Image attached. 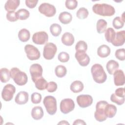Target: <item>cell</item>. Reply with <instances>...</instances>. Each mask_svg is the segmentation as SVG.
I'll return each mask as SVG.
<instances>
[{
    "mask_svg": "<svg viewBox=\"0 0 125 125\" xmlns=\"http://www.w3.org/2000/svg\"><path fill=\"white\" fill-rule=\"evenodd\" d=\"M16 15L18 19L20 20H25L30 15L29 12L25 9H20L16 12Z\"/></svg>",
    "mask_w": 125,
    "mask_h": 125,
    "instance_id": "obj_31",
    "label": "cell"
},
{
    "mask_svg": "<svg viewBox=\"0 0 125 125\" xmlns=\"http://www.w3.org/2000/svg\"><path fill=\"white\" fill-rule=\"evenodd\" d=\"M92 10L96 14L104 17L112 16L115 13L114 7L106 3H96L92 6Z\"/></svg>",
    "mask_w": 125,
    "mask_h": 125,
    "instance_id": "obj_1",
    "label": "cell"
},
{
    "mask_svg": "<svg viewBox=\"0 0 125 125\" xmlns=\"http://www.w3.org/2000/svg\"><path fill=\"white\" fill-rule=\"evenodd\" d=\"M62 30L61 25L57 23H53L50 27V33L54 37H57L60 35L61 33Z\"/></svg>",
    "mask_w": 125,
    "mask_h": 125,
    "instance_id": "obj_32",
    "label": "cell"
},
{
    "mask_svg": "<svg viewBox=\"0 0 125 125\" xmlns=\"http://www.w3.org/2000/svg\"><path fill=\"white\" fill-rule=\"evenodd\" d=\"M34 83L36 87L40 90H43L45 89H46L48 84L46 80L42 77L37 79L35 81Z\"/></svg>",
    "mask_w": 125,
    "mask_h": 125,
    "instance_id": "obj_29",
    "label": "cell"
},
{
    "mask_svg": "<svg viewBox=\"0 0 125 125\" xmlns=\"http://www.w3.org/2000/svg\"><path fill=\"white\" fill-rule=\"evenodd\" d=\"M75 108V104L73 100L69 98L63 99L60 103L61 111L64 114H67L73 110Z\"/></svg>",
    "mask_w": 125,
    "mask_h": 125,
    "instance_id": "obj_10",
    "label": "cell"
},
{
    "mask_svg": "<svg viewBox=\"0 0 125 125\" xmlns=\"http://www.w3.org/2000/svg\"><path fill=\"white\" fill-rule=\"evenodd\" d=\"M125 21L120 17H115L112 21V25L116 29L122 28L124 25Z\"/></svg>",
    "mask_w": 125,
    "mask_h": 125,
    "instance_id": "obj_35",
    "label": "cell"
},
{
    "mask_svg": "<svg viewBox=\"0 0 125 125\" xmlns=\"http://www.w3.org/2000/svg\"><path fill=\"white\" fill-rule=\"evenodd\" d=\"M78 5V1L76 0H66L65 2L66 7L69 10L75 9Z\"/></svg>",
    "mask_w": 125,
    "mask_h": 125,
    "instance_id": "obj_38",
    "label": "cell"
},
{
    "mask_svg": "<svg viewBox=\"0 0 125 125\" xmlns=\"http://www.w3.org/2000/svg\"><path fill=\"white\" fill-rule=\"evenodd\" d=\"M107 25V22L104 19H99L96 24L97 31L99 34H102L105 32Z\"/></svg>",
    "mask_w": 125,
    "mask_h": 125,
    "instance_id": "obj_27",
    "label": "cell"
},
{
    "mask_svg": "<svg viewBox=\"0 0 125 125\" xmlns=\"http://www.w3.org/2000/svg\"><path fill=\"white\" fill-rule=\"evenodd\" d=\"M59 20L62 24H67L71 21L72 20V16L70 13L64 11L60 14L59 16Z\"/></svg>",
    "mask_w": 125,
    "mask_h": 125,
    "instance_id": "obj_24",
    "label": "cell"
},
{
    "mask_svg": "<svg viewBox=\"0 0 125 125\" xmlns=\"http://www.w3.org/2000/svg\"><path fill=\"white\" fill-rule=\"evenodd\" d=\"M0 80L3 83L8 82L10 80V71L6 68H2L0 70Z\"/></svg>",
    "mask_w": 125,
    "mask_h": 125,
    "instance_id": "obj_28",
    "label": "cell"
},
{
    "mask_svg": "<svg viewBox=\"0 0 125 125\" xmlns=\"http://www.w3.org/2000/svg\"><path fill=\"white\" fill-rule=\"evenodd\" d=\"M89 14L88 10L84 7L80 8L76 13L77 17L80 19H86Z\"/></svg>",
    "mask_w": 125,
    "mask_h": 125,
    "instance_id": "obj_36",
    "label": "cell"
},
{
    "mask_svg": "<svg viewBox=\"0 0 125 125\" xmlns=\"http://www.w3.org/2000/svg\"><path fill=\"white\" fill-rule=\"evenodd\" d=\"M29 71L32 80L34 83L37 79L42 77V66L38 63L32 64L30 67Z\"/></svg>",
    "mask_w": 125,
    "mask_h": 125,
    "instance_id": "obj_12",
    "label": "cell"
},
{
    "mask_svg": "<svg viewBox=\"0 0 125 125\" xmlns=\"http://www.w3.org/2000/svg\"><path fill=\"white\" fill-rule=\"evenodd\" d=\"M116 32L112 28H108L105 31L104 37L106 41L108 42H112L115 37Z\"/></svg>",
    "mask_w": 125,
    "mask_h": 125,
    "instance_id": "obj_30",
    "label": "cell"
},
{
    "mask_svg": "<svg viewBox=\"0 0 125 125\" xmlns=\"http://www.w3.org/2000/svg\"><path fill=\"white\" fill-rule=\"evenodd\" d=\"M75 56L79 64L82 66H87L90 62L89 57L85 52H76Z\"/></svg>",
    "mask_w": 125,
    "mask_h": 125,
    "instance_id": "obj_14",
    "label": "cell"
},
{
    "mask_svg": "<svg viewBox=\"0 0 125 125\" xmlns=\"http://www.w3.org/2000/svg\"><path fill=\"white\" fill-rule=\"evenodd\" d=\"M56 75L59 78H62L65 76L67 73L66 67L62 65L57 66L55 70Z\"/></svg>",
    "mask_w": 125,
    "mask_h": 125,
    "instance_id": "obj_33",
    "label": "cell"
},
{
    "mask_svg": "<svg viewBox=\"0 0 125 125\" xmlns=\"http://www.w3.org/2000/svg\"><path fill=\"white\" fill-rule=\"evenodd\" d=\"M25 4L26 6H27L28 8L32 9L34 8L37 5L38 0H25Z\"/></svg>",
    "mask_w": 125,
    "mask_h": 125,
    "instance_id": "obj_44",
    "label": "cell"
},
{
    "mask_svg": "<svg viewBox=\"0 0 125 125\" xmlns=\"http://www.w3.org/2000/svg\"><path fill=\"white\" fill-rule=\"evenodd\" d=\"M43 104L47 112L50 115H54L57 109V101L52 96H45L43 100Z\"/></svg>",
    "mask_w": 125,
    "mask_h": 125,
    "instance_id": "obj_4",
    "label": "cell"
},
{
    "mask_svg": "<svg viewBox=\"0 0 125 125\" xmlns=\"http://www.w3.org/2000/svg\"><path fill=\"white\" fill-rule=\"evenodd\" d=\"M107 104L108 103L105 101H100L96 104L94 117L97 121L102 122L106 120L107 117L104 113V109Z\"/></svg>",
    "mask_w": 125,
    "mask_h": 125,
    "instance_id": "obj_5",
    "label": "cell"
},
{
    "mask_svg": "<svg viewBox=\"0 0 125 125\" xmlns=\"http://www.w3.org/2000/svg\"><path fill=\"white\" fill-rule=\"evenodd\" d=\"M6 19L8 21L11 22H14L18 21V18L16 15V12L15 11L8 12L6 14Z\"/></svg>",
    "mask_w": 125,
    "mask_h": 125,
    "instance_id": "obj_42",
    "label": "cell"
},
{
    "mask_svg": "<svg viewBox=\"0 0 125 125\" xmlns=\"http://www.w3.org/2000/svg\"><path fill=\"white\" fill-rule=\"evenodd\" d=\"M15 92L16 88L13 84H7L3 87L1 92L2 99L5 101H11L13 98Z\"/></svg>",
    "mask_w": 125,
    "mask_h": 125,
    "instance_id": "obj_9",
    "label": "cell"
},
{
    "mask_svg": "<svg viewBox=\"0 0 125 125\" xmlns=\"http://www.w3.org/2000/svg\"><path fill=\"white\" fill-rule=\"evenodd\" d=\"M24 51L27 58L31 61L38 60L41 56L38 49L31 44H26L24 46Z\"/></svg>",
    "mask_w": 125,
    "mask_h": 125,
    "instance_id": "obj_8",
    "label": "cell"
},
{
    "mask_svg": "<svg viewBox=\"0 0 125 125\" xmlns=\"http://www.w3.org/2000/svg\"><path fill=\"white\" fill-rule=\"evenodd\" d=\"M75 49L76 52H85L87 49V43L83 41H80L77 43Z\"/></svg>",
    "mask_w": 125,
    "mask_h": 125,
    "instance_id": "obj_34",
    "label": "cell"
},
{
    "mask_svg": "<svg viewBox=\"0 0 125 125\" xmlns=\"http://www.w3.org/2000/svg\"><path fill=\"white\" fill-rule=\"evenodd\" d=\"M119 67V64L115 60H109L106 63V68L108 73L110 75H113L114 72L116 71Z\"/></svg>",
    "mask_w": 125,
    "mask_h": 125,
    "instance_id": "obj_22",
    "label": "cell"
},
{
    "mask_svg": "<svg viewBox=\"0 0 125 125\" xmlns=\"http://www.w3.org/2000/svg\"><path fill=\"white\" fill-rule=\"evenodd\" d=\"M57 51V46L52 42H47L44 45L43 51V56L46 60L52 59Z\"/></svg>",
    "mask_w": 125,
    "mask_h": 125,
    "instance_id": "obj_7",
    "label": "cell"
},
{
    "mask_svg": "<svg viewBox=\"0 0 125 125\" xmlns=\"http://www.w3.org/2000/svg\"><path fill=\"white\" fill-rule=\"evenodd\" d=\"M73 125H86V123L84 122V121L83 120H82L81 119H77L76 120L74 123H73Z\"/></svg>",
    "mask_w": 125,
    "mask_h": 125,
    "instance_id": "obj_46",
    "label": "cell"
},
{
    "mask_svg": "<svg viewBox=\"0 0 125 125\" xmlns=\"http://www.w3.org/2000/svg\"><path fill=\"white\" fill-rule=\"evenodd\" d=\"M28 93L25 91H21L19 92L16 95L15 101L18 104H25L28 101Z\"/></svg>",
    "mask_w": 125,
    "mask_h": 125,
    "instance_id": "obj_17",
    "label": "cell"
},
{
    "mask_svg": "<svg viewBox=\"0 0 125 125\" xmlns=\"http://www.w3.org/2000/svg\"><path fill=\"white\" fill-rule=\"evenodd\" d=\"M57 89V84L54 82H50L48 83L46 89L49 92H54Z\"/></svg>",
    "mask_w": 125,
    "mask_h": 125,
    "instance_id": "obj_43",
    "label": "cell"
},
{
    "mask_svg": "<svg viewBox=\"0 0 125 125\" xmlns=\"http://www.w3.org/2000/svg\"><path fill=\"white\" fill-rule=\"evenodd\" d=\"M117 112V107L113 104H107L105 107L104 113L107 118H112Z\"/></svg>",
    "mask_w": 125,
    "mask_h": 125,
    "instance_id": "obj_21",
    "label": "cell"
},
{
    "mask_svg": "<svg viewBox=\"0 0 125 125\" xmlns=\"http://www.w3.org/2000/svg\"><path fill=\"white\" fill-rule=\"evenodd\" d=\"M125 41V31L122 30L116 33L115 37L111 43L115 46L123 45Z\"/></svg>",
    "mask_w": 125,
    "mask_h": 125,
    "instance_id": "obj_16",
    "label": "cell"
},
{
    "mask_svg": "<svg viewBox=\"0 0 125 125\" xmlns=\"http://www.w3.org/2000/svg\"><path fill=\"white\" fill-rule=\"evenodd\" d=\"M31 100L32 103L34 104H39L42 100V95L38 92H34L31 95Z\"/></svg>",
    "mask_w": 125,
    "mask_h": 125,
    "instance_id": "obj_39",
    "label": "cell"
},
{
    "mask_svg": "<svg viewBox=\"0 0 125 125\" xmlns=\"http://www.w3.org/2000/svg\"><path fill=\"white\" fill-rule=\"evenodd\" d=\"M30 37V32L28 30L23 28L20 30L18 33V38L22 42H26L28 41Z\"/></svg>",
    "mask_w": 125,
    "mask_h": 125,
    "instance_id": "obj_26",
    "label": "cell"
},
{
    "mask_svg": "<svg viewBox=\"0 0 125 125\" xmlns=\"http://www.w3.org/2000/svg\"><path fill=\"white\" fill-rule=\"evenodd\" d=\"M48 35L44 31H39L35 33L32 36V41L36 44H44L48 42Z\"/></svg>",
    "mask_w": 125,
    "mask_h": 125,
    "instance_id": "obj_11",
    "label": "cell"
},
{
    "mask_svg": "<svg viewBox=\"0 0 125 125\" xmlns=\"http://www.w3.org/2000/svg\"><path fill=\"white\" fill-rule=\"evenodd\" d=\"M84 86L83 83L80 81H75L72 83L70 85L71 90L75 93L81 92L83 89Z\"/></svg>",
    "mask_w": 125,
    "mask_h": 125,
    "instance_id": "obj_25",
    "label": "cell"
},
{
    "mask_svg": "<svg viewBox=\"0 0 125 125\" xmlns=\"http://www.w3.org/2000/svg\"><path fill=\"white\" fill-rule=\"evenodd\" d=\"M76 100L79 106L82 108L88 107L93 103V98L89 95H80L77 97Z\"/></svg>",
    "mask_w": 125,
    "mask_h": 125,
    "instance_id": "obj_13",
    "label": "cell"
},
{
    "mask_svg": "<svg viewBox=\"0 0 125 125\" xmlns=\"http://www.w3.org/2000/svg\"><path fill=\"white\" fill-rule=\"evenodd\" d=\"M114 82L116 86L123 85L125 83V74L123 70L117 69L114 73Z\"/></svg>",
    "mask_w": 125,
    "mask_h": 125,
    "instance_id": "obj_15",
    "label": "cell"
},
{
    "mask_svg": "<svg viewBox=\"0 0 125 125\" xmlns=\"http://www.w3.org/2000/svg\"><path fill=\"white\" fill-rule=\"evenodd\" d=\"M20 4V1L19 0H8L4 5V8L8 12L14 11L19 6Z\"/></svg>",
    "mask_w": 125,
    "mask_h": 125,
    "instance_id": "obj_19",
    "label": "cell"
},
{
    "mask_svg": "<svg viewBox=\"0 0 125 125\" xmlns=\"http://www.w3.org/2000/svg\"><path fill=\"white\" fill-rule=\"evenodd\" d=\"M115 94L118 97H125V88L124 87H120L116 89Z\"/></svg>",
    "mask_w": 125,
    "mask_h": 125,
    "instance_id": "obj_45",
    "label": "cell"
},
{
    "mask_svg": "<svg viewBox=\"0 0 125 125\" xmlns=\"http://www.w3.org/2000/svg\"><path fill=\"white\" fill-rule=\"evenodd\" d=\"M58 58L61 62H66L69 60V55L65 52H61L59 54Z\"/></svg>",
    "mask_w": 125,
    "mask_h": 125,
    "instance_id": "obj_41",
    "label": "cell"
},
{
    "mask_svg": "<svg viewBox=\"0 0 125 125\" xmlns=\"http://www.w3.org/2000/svg\"><path fill=\"white\" fill-rule=\"evenodd\" d=\"M39 11L42 14L47 17H52L54 16L56 13L55 7L49 3H42L38 8Z\"/></svg>",
    "mask_w": 125,
    "mask_h": 125,
    "instance_id": "obj_6",
    "label": "cell"
},
{
    "mask_svg": "<svg viewBox=\"0 0 125 125\" xmlns=\"http://www.w3.org/2000/svg\"><path fill=\"white\" fill-rule=\"evenodd\" d=\"M11 78L14 82L18 85H25L28 81V77L26 74L21 71L17 67H13L10 71Z\"/></svg>",
    "mask_w": 125,
    "mask_h": 125,
    "instance_id": "obj_3",
    "label": "cell"
},
{
    "mask_svg": "<svg viewBox=\"0 0 125 125\" xmlns=\"http://www.w3.org/2000/svg\"><path fill=\"white\" fill-rule=\"evenodd\" d=\"M115 55L116 58L119 60L124 61L125 59V49L124 48H120L116 50Z\"/></svg>",
    "mask_w": 125,
    "mask_h": 125,
    "instance_id": "obj_40",
    "label": "cell"
},
{
    "mask_svg": "<svg viewBox=\"0 0 125 125\" xmlns=\"http://www.w3.org/2000/svg\"><path fill=\"white\" fill-rule=\"evenodd\" d=\"M43 111L41 106H36L34 107L31 111L32 117L36 120L41 119L43 116Z\"/></svg>",
    "mask_w": 125,
    "mask_h": 125,
    "instance_id": "obj_23",
    "label": "cell"
},
{
    "mask_svg": "<svg viewBox=\"0 0 125 125\" xmlns=\"http://www.w3.org/2000/svg\"><path fill=\"white\" fill-rule=\"evenodd\" d=\"M111 50L110 47L105 44L100 45L97 49V54L101 58H106L110 54Z\"/></svg>",
    "mask_w": 125,
    "mask_h": 125,
    "instance_id": "obj_20",
    "label": "cell"
},
{
    "mask_svg": "<svg viewBox=\"0 0 125 125\" xmlns=\"http://www.w3.org/2000/svg\"><path fill=\"white\" fill-rule=\"evenodd\" d=\"M62 43L66 46L72 45L75 41L73 35L69 32L64 33L61 38Z\"/></svg>",
    "mask_w": 125,
    "mask_h": 125,
    "instance_id": "obj_18",
    "label": "cell"
},
{
    "mask_svg": "<svg viewBox=\"0 0 125 125\" xmlns=\"http://www.w3.org/2000/svg\"><path fill=\"white\" fill-rule=\"evenodd\" d=\"M91 72L94 81L98 83H103L105 82L107 75L103 67L99 63L93 65L91 68Z\"/></svg>",
    "mask_w": 125,
    "mask_h": 125,
    "instance_id": "obj_2",
    "label": "cell"
},
{
    "mask_svg": "<svg viewBox=\"0 0 125 125\" xmlns=\"http://www.w3.org/2000/svg\"><path fill=\"white\" fill-rule=\"evenodd\" d=\"M69 124L66 121H61L59 122L58 125H69Z\"/></svg>",
    "mask_w": 125,
    "mask_h": 125,
    "instance_id": "obj_47",
    "label": "cell"
},
{
    "mask_svg": "<svg viewBox=\"0 0 125 125\" xmlns=\"http://www.w3.org/2000/svg\"><path fill=\"white\" fill-rule=\"evenodd\" d=\"M110 100L118 105H122L125 102V97H120L116 96L115 93H113L110 96Z\"/></svg>",
    "mask_w": 125,
    "mask_h": 125,
    "instance_id": "obj_37",
    "label": "cell"
}]
</instances>
